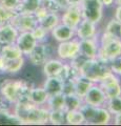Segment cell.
<instances>
[{"label":"cell","instance_id":"cell-1","mask_svg":"<svg viewBox=\"0 0 121 126\" xmlns=\"http://www.w3.org/2000/svg\"><path fill=\"white\" fill-rule=\"evenodd\" d=\"M13 115L19 124H46L49 123L50 110L46 106H38L30 101H18L14 104Z\"/></svg>","mask_w":121,"mask_h":126},{"label":"cell","instance_id":"cell-2","mask_svg":"<svg viewBox=\"0 0 121 126\" xmlns=\"http://www.w3.org/2000/svg\"><path fill=\"white\" fill-rule=\"evenodd\" d=\"M32 86L29 82L15 79H6L0 85V96L9 104H15L18 101H26ZM29 101V100H28Z\"/></svg>","mask_w":121,"mask_h":126},{"label":"cell","instance_id":"cell-3","mask_svg":"<svg viewBox=\"0 0 121 126\" xmlns=\"http://www.w3.org/2000/svg\"><path fill=\"white\" fill-rule=\"evenodd\" d=\"M111 72L108 63L100 60L99 58L85 59L79 68L81 76L87 78L93 83H99V81Z\"/></svg>","mask_w":121,"mask_h":126},{"label":"cell","instance_id":"cell-4","mask_svg":"<svg viewBox=\"0 0 121 126\" xmlns=\"http://www.w3.org/2000/svg\"><path fill=\"white\" fill-rule=\"evenodd\" d=\"M120 52H121V39L116 38L104 32L100 38L97 58L108 63L112 59L119 56Z\"/></svg>","mask_w":121,"mask_h":126},{"label":"cell","instance_id":"cell-5","mask_svg":"<svg viewBox=\"0 0 121 126\" xmlns=\"http://www.w3.org/2000/svg\"><path fill=\"white\" fill-rule=\"evenodd\" d=\"M103 7L101 0H83L80 5L82 18L97 24L103 17Z\"/></svg>","mask_w":121,"mask_h":126},{"label":"cell","instance_id":"cell-6","mask_svg":"<svg viewBox=\"0 0 121 126\" xmlns=\"http://www.w3.org/2000/svg\"><path fill=\"white\" fill-rule=\"evenodd\" d=\"M55 53L54 47L50 43H37V45L32 49L28 56L30 63L35 66H42L43 63L50 58H53V54Z\"/></svg>","mask_w":121,"mask_h":126},{"label":"cell","instance_id":"cell-7","mask_svg":"<svg viewBox=\"0 0 121 126\" xmlns=\"http://www.w3.org/2000/svg\"><path fill=\"white\" fill-rule=\"evenodd\" d=\"M99 86L103 89L106 96V99H111L121 94V84L120 80L117 75L113 74L112 72L108 73L104 78L99 81Z\"/></svg>","mask_w":121,"mask_h":126},{"label":"cell","instance_id":"cell-8","mask_svg":"<svg viewBox=\"0 0 121 126\" xmlns=\"http://www.w3.org/2000/svg\"><path fill=\"white\" fill-rule=\"evenodd\" d=\"M56 54L59 59L64 60H73L79 55V39L73 38L68 41L59 42L57 46Z\"/></svg>","mask_w":121,"mask_h":126},{"label":"cell","instance_id":"cell-9","mask_svg":"<svg viewBox=\"0 0 121 126\" xmlns=\"http://www.w3.org/2000/svg\"><path fill=\"white\" fill-rule=\"evenodd\" d=\"M11 23L13 24L16 30L21 33V32H31L38 25V20L35 14L30 13H16L14 18L12 19Z\"/></svg>","mask_w":121,"mask_h":126},{"label":"cell","instance_id":"cell-10","mask_svg":"<svg viewBox=\"0 0 121 126\" xmlns=\"http://www.w3.org/2000/svg\"><path fill=\"white\" fill-rule=\"evenodd\" d=\"M106 100V96H105L103 89L100 87L98 83H94L83 97L84 103L95 106V107L104 106Z\"/></svg>","mask_w":121,"mask_h":126},{"label":"cell","instance_id":"cell-11","mask_svg":"<svg viewBox=\"0 0 121 126\" xmlns=\"http://www.w3.org/2000/svg\"><path fill=\"white\" fill-rule=\"evenodd\" d=\"M81 20H82L81 9L77 5H69L65 10H63V14L60 17L61 23L71 26L73 29H76Z\"/></svg>","mask_w":121,"mask_h":126},{"label":"cell","instance_id":"cell-12","mask_svg":"<svg viewBox=\"0 0 121 126\" xmlns=\"http://www.w3.org/2000/svg\"><path fill=\"white\" fill-rule=\"evenodd\" d=\"M99 48V42L96 36L87 39L79 40V55H81L85 59L97 58Z\"/></svg>","mask_w":121,"mask_h":126},{"label":"cell","instance_id":"cell-13","mask_svg":"<svg viewBox=\"0 0 121 126\" xmlns=\"http://www.w3.org/2000/svg\"><path fill=\"white\" fill-rule=\"evenodd\" d=\"M15 43L22 52L23 56H28L32 52V49L37 45L38 42L33 36L32 32H21L19 33Z\"/></svg>","mask_w":121,"mask_h":126},{"label":"cell","instance_id":"cell-14","mask_svg":"<svg viewBox=\"0 0 121 126\" xmlns=\"http://www.w3.org/2000/svg\"><path fill=\"white\" fill-rule=\"evenodd\" d=\"M75 33L79 40L95 37L97 36V24L87 19L82 18V20L79 22V24L75 29Z\"/></svg>","mask_w":121,"mask_h":126},{"label":"cell","instance_id":"cell-15","mask_svg":"<svg viewBox=\"0 0 121 126\" xmlns=\"http://www.w3.org/2000/svg\"><path fill=\"white\" fill-rule=\"evenodd\" d=\"M50 33L53 36V38L58 42L71 40V39H73L76 36L75 29H73V27L69 26V25H65L61 22L54 27Z\"/></svg>","mask_w":121,"mask_h":126},{"label":"cell","instance_id":"cell-16","mask_svg":"<svg viewBox=\"0 0 121 126\" xmlns=\"http://www.w3.org/2000/svg\"><path fill=\"white\" fill-rule=\"evenodd\" d=\"M19 32L12 23L0 24V44L6 45L16 42Z\"/></svg>","mask_w":121,"mask_h":126},{"label":"cell","instance_id":"cell-17","mask_svg":"<svg viewBox=\"0 0 121 126\" xmlns=\"http://www.w3.org/2000/svg\"><path fill=\"white\" fill-rule=\"evenodd\" d=\"M49 99V94L42 87H32L30 89L28 100L35 105L38 106H45L46 101Z\"/></svg>","mask_w":121,"mask_h":126},{"label":"cell","instance_id":"cell-18","mask_svg":"<svg viewBox=\"0 0 121 126\" xmlns=\"http://www.w3.org/2000/svg\"><path fill=\"white\" fill-rule=\"evenodd\" d=\"M59 23H60V16L58 13H54V12H46L43 16L38 18V24L44 27L49 32H51Z\"/></svg>","mask_w":121,"mask_h":126},{"label":"cell","instance_id":"cell-19","mask_svg":"<svg viewBox=\"0 0 121 126\" xmlns=\"http://www.w3.org/2000/svg\"><path fill=\"white\" fill-rule=\"evenodd\" d=\"M62 87H63V81L60 80L57 76L46 77L43 83V88L49 94V96L62 93Z\"/></svg>","mask_w":121,"mask_h":126},{"label":"cell","instance_id":"cell-20","mask_svg":"<svg viewBox=\"0 0 121 126\" xmlns=\"http://www.w3.org/2000/svg\"><path fill=\"white\" fill-rule=\"evenodd\" d=\"M63 66V61L61 59H55V58H50L48 59L42 65L43 68V74L46 77H52L57 76L58 73L60 72L61 67Z\"/></svg>","mask_w":121,"mask_h":126},{"label":"cell","instance_id":"cell-21","mask_svg":"<svg viewBox=\"0 0 121 126\" xmlns=\"http://www.w3.org/2000/svg\"><path fill=\"white\" fill-rule=\"evenodd\" d=\"M112 120V115L105 106L96 107V112L91 124L94 125H107Z\"/></svg>","mask_w":121,"mask_h":126},{"label":"cell","instance_id":"cell-22","mask_svg":"<svg viewBox=\"0 0 121 126\" xmlns=\"http://www.w3.org/2000/svg\"><path fill=\"white\" fill-rule=\"evenodd\" d=\"M24 63H25L24 56L17 59H13V60H6L5 59V64L4 67H3L2 74H9V75L17 74L22 69V67L24 66Z\"/></svg>","mask_w":121,"mask_h":126},{"label":"cell","instance_id":"cell-23","mask_svg":"<svg viewBox=\"0 0 121 126\" xmlns=\"http://www.w3.org/2000/svg\"><path fill=\"white\" fill-rule=\"evenodd\" d=\"M0 56H2L6 60H13V59L23 57V54L19 49V47L16 45V43H12V44H6L1 46Z\"/></svg>","mask_w":121,"mask_h":126},{"label":"cell","instance_id":"cell-24","mask_svg":"<svg viewBox=\"0 0 121 126\" xmlns=\"http://www.w3.org/2000/svg\"><path fill=\"white\" fill-rule=\"evenodd\" d=\"M74 82H75V94H78L79 97H81L82 99H83L84 94L89 89V87L94 84L92 81H89L87 78L81 76V75L74 78Z\"/></svg>","mask_w":121,"mask_h":126},{"label":"cell","instance_id":"cell-25","mask_svg":"<svg viewBox=\"0 0 121 126\" xmlns=\"http://www.w3.org/2000/svg\"><path fill=\"white\" fill-rule=\"evenodd\" d=\"M41 5H42V0H21L17 12L18 13L35 14Z\"/></svg>","mask_w":121,"mask_h":126},{"label":"cell","instance_id":"cell-26","mask_svg":"<svg viewBox=\"0 0 121 126\" xmlns=\"http://www.w3.org/2000/svg\"><path fill=\"white\" fill-rule=\"evenodd\" d=\"M46 108L49 110L52 109H65V104H64V94L60 93V94H52L49 96V99L46 101Z\"/></svg>","mask_w":121,"mask_h":126},{"label":"cell","instance_id":"cell-27","mask_svg":"<svg viewBox=\"0 0 121 126\" xmlns=\"http://www.w3.org/2000/svg\"><path fill=\"white\" fill-rule=\"evenodd\" d=\"M65 123L69 125L84 124V118L79 109H69L65 111Z\"/></svg>","mask_w":121,"mask_h":126},{"label":"cell","instance_id":"cell-28","mask_svg":"<svg viewBox=\"0 0 121 126\" xmlns=\"http://www.w3.org/2000/svg\"><path fill=\"white\" fill-rule=\"evenodd\" d=\"M64 104H65V110L79 109L80 106L83 104V99L76 94H64Z\"/></svg>","mask_w":121,"mask_h":126},{"label":"cell","instance_id":"cell-29","mask_svg":"<svg viewBox=\"0 0 121 126\" xmlns=\"http://www.w3.org/2000/svg\"><path fill=\"white\" fill-rule=\"evenodd\" d=\"M65 109H52L49 112V122L53 125H62L65 123Z\"/></svg>","mask_w":121,"mask_h":126},{"label":"cell","instance_id":"cell-30","mask_svg":"<svg viewBox=\"0 0 121 126\" xmlns=\"http://www.w3.org/2000/svg\"><path fill=\"white\" fill-rule=\"evenodd\" d=\"M105 107L111 112V115H116V113L121 112V94L111 99H107L105 102Z\"/></svg>","mask_w":121,"mask_h":126},{"label":"cell","instance_id":"cell-31","mask_svg":"<svg viewBox=\"0 0 121 126\" xmlns=\"http://www.w3.org/2000/svg\"><path fill=\"white\" fill-rule=\"evenodd\" d=\"M79 110L82 113V116L84 118V123L86 124H91V122L94 119V116H95L96 112V107L95 106H92L89 104H86L83 102V104L80 106Z\"/></svg>","mask_w":121,"mask_h":126},{"label":"cell","instance_id":"cell-32","mask_svg":"<svg viewBox=\"0 0 121 126\" xmlns=\"http://www.w3.org/2000/svg\"><path fill=\"white\" fill-rule=\"evenodd\" d=\"M120 29H121V23L117 21L115 18H113L111 21H108L106 26H105L104 32L116 38H120Z\"/></svg>","mask_w":121,"mask_h":126},{"label":"cell","instance_id":"cell-33","mask_svg":"<svg viewBox=\"0 0 121 126\" xmlns=\"http://www.w3.org/2000/svg\"><path fill=\"white\" fill-rule=\"evenodd\" d=\"M16 11L9 10L6 7L2 6L0 4V24H4V23H11L12 19L16 15Z\"/></svg>","mask_w":121,"mask_h":126},{"label":"cell","instance_id":"cell-34","mask_svg":"<svg viewBox=\"0 0 121 126\" xmlns=\"http://www.w3.org/2000/svg\"><path fill=\"white\" fill-rule=\"evenodd\" d=\"M33 34V36L35 37V39L37 40L38 43H42V42H45L46 40V37H48V35L50 34V32L48 30H45L44 27H42L41 25H37L35 27L34 30L31 31Z\"/></svg>","mask_w":121,"mask_h":126},{"label":"cell","instance_id":"cell-35","mask_svg":"<svg viewBox=\"0 0 121 126\" xmlns=\"http://www.w3.org/2000/svg\"><path fill=\"white\" fill-rule=\"evenodd\" d=\"M108 67L113 74L117 76H121V55L115 57L108 62Z\"/></svg>","mask_w":121,"mask_h":126},{"label":"cell","instance_id":"cell-36","mask_svg":"<svg viewBox=\"0 0 121 126\" xmlns=\"http://www.w3.org/2000/svg\"><path fill=\"white\" fill-rule=\"evenodd\" d=\"M62 94H75V82H74V79H68V80L63 81Z\"/></svg>","mask_w":121,"mask_h":126},{"label":"cell","instance_id":"cell-37","mask_svg":"<svg viewBox=\"0 0 121 126\" xmlns=\"http://www.w3.org/2000/svg\"><path fill=\"white\" fill-rule=\"evenodd\" d=\"M20 2L21 0H0V4L2 6L6 7L9 10L12 11H16L18 10L19 5H20Z\"/></svg>","mask_w":121,"mask_h":126},{"label":"cell","instance_id":"cell-38","mask_svg":"<svg viewBox=\"0 0 121 126\" xmlns=\"http://www.w3.org/2000/svg\"><path fill=\"white\" fill-rule=\"evenodd\" d=\"M55 2L57 3L59 7L61 9V11L65 10L66 7L69 6V3H68V0H55Z\"/></svg>","mask_w":121,"mask_h":126},{"label":"cell","instance_id":"cell-39","mask_svg":"<svg viewBox=\"0 0 121 126\" xmlns=\"http://www.w3.org/2000/svg\"><path fill=\"white\" fill-rule=\"evenodd\" d=\"M115 19L118 22L121 23V5H117L116 10H115Z\"/></svg>","mask_w":121,"mask_h":126},{"label":"cell","instance_id":"cell-40","mask_svg":"<svg viewBox=\"0 0 121 126\" xmlns=\"http://www.w3.org/2000/svg\"><path fill=\"white\" fill-rule=\"evenodd\" d=\"M114 116V124L115 125H121V112L116 113Z\"/></svg>","mask_w":121,"mask_h":126},{"label":"cell","instance_id":"cell-41","mask_svg":"<svg viewBox=\"0 0 121 126\" xmlns=\"http://www.w3.org/2000/svg\"><path fill=\"white\" fill-rule=\"evenodd\" d=\"M83 0H68V3L69 5H77V6H80L81 3H82Z\"/></svg>","mask_w":121,"mask_h":126},{"label":"cell","instance_id":"cell-42","mask_svg":"<svg viewBox=\"0 0 121 126\" xmlns=\"http://www.w3.org/2000/svg\"><path fill=\"white\" fill-rule=\"evenodd\" d=\"M101 2H102L103 6H105V7H110V6H112L113 4H114L115 0H101Z\"/></svg>","mask_w":121,"mask_h":126},{"label":"cell","instance_id":"cell-43","mask_svg":"<svg viewBox=\"0 0 121 126\" xmlns=\"http://www.w3.org/2000/svg\"><path fill=\"white\" fill-rule=\"evenodd\" d=\"M120 39H121V29H120Z\"/></svg>","mask_w":121,"mask_h":126},{"label":"cell","instance_id":"cell-44","mask_svg":"<svg viewBox=\"0 0 121 126\" xmlns=\"http://www.w3.org/2000/svg\"><path fill=\"white\" fill-rule=\"evenodd\" d=\"M120 55H121V52H120Z\"/></svg>","mask_w":121,"mask_h":126}]
</instances>
